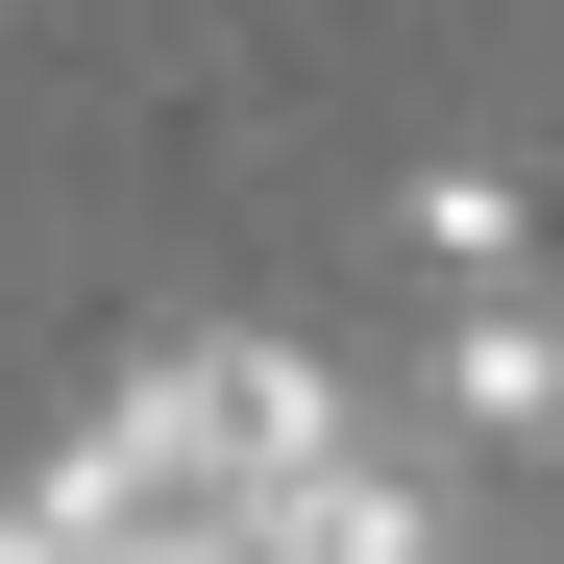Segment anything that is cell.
Instances as JSON below:
<instances>
[{
    "label": "cell",
    "mask_w": 564,
    "mask_h": 564,
    "mask_svg": "<svg viewBox=\"0 0 564 564\" xmlns=\"http://www.w3.org/2000/svg\"><path fill=\"white\" fill-rule=\"evenodd\" d=\"M221 564H442V516H417V466H368V417H344V442H295L221 516Z\"/></svg>",
    "instance_id": "cell-2"
},
{
    "label": "cell",
    "mask_w": 564,
    "mask_h": 564,
    "mask_svg": "<svg viewBox=\"0 0 564 564\" xmlns=\"http://www.w3.org/2000/svg\"><path fill=\"white\" fill-rule=\"evenodd\" d=\"M393 246L442 270V295H516V270H564V221L516 197V172H491V148H466V172H417V197H393Z\"/></svg>",
    "instance_id": "cell-3"
},
{
    "label": "cell",
    "mask_w": 564,
    "mask_h": 564,
    "mask_svg": "<svg viewBox=\"0 0 564 564\" xmlns=\"http://www.w3.org/2000/svg\"><path fill=\"white\" fill-rule=\"evenodd\" d=\"M417 393H442L466 442H491V466H564V270H516V295H442Z\"/></svg>",
    "instance_id": "cell-1"
}]
</instances>
